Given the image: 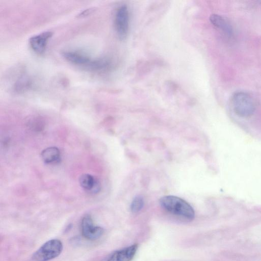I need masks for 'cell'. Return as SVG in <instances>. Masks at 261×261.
<instances>
[{
    "label": "cell",
    "mask_w": 261,
    "mask_h": 261,
    "mask_svg": "<svg viewBox=\"0 0 261 261\" xmlns=\"http://www.w3.org/2000/svg\"><path fill=\"white\" fill-rule=\"evenodd\" d=\"M161 206L168 212L189 220L195 217L193 207L185 200L172 195L165 196L160 199Z\"/></svg>",
    "instance_id": "1"
},
{
    "label": "cell",
    "mask_w": 261,
    "mask_h": 261,
    "mask_svg": "<svg viewBox=\"0 0 261 261\" xmlns=\"http://www.w3.org/2000/svg\"><path fill=\"white\" fill-rule=\"evenodd\" d=\"M231 105L234 113L241 117H250L255 110V103L251 96L242 91L237 92L233 94Z\"/></svg>",
    "instance_id": "2"
},
{
    "label": "cell",
    "mask_w": 261,
    "mask_h": 261,
    "mask_svg": "<svg viewBox=\"0 0 261 261\" xmlns=\"http://www.w3.org/2000/svg\"><path fill=\"white\" fill-rule=\"evenodd\" d=\"M63 249L62 242L51 239L44 243L32 255L35 261H48L60 255Z\"/></svg>",
    "instance_id": "3"
},
{
    "label": "cell",
    "mask_w": 261,
    "mask_h": 261,
    "mask_svg": "<svg viewBox=\"0 0 261 261\" xmlns=\"http://www.w3.org/2000/svg\"><path fill=\"white\" fill-rule=\"evenodd\" d=\"M62 55L66 60L75 65L96 71L98 69L99 58L93 59L82 53L70 50L62 52Z\"/></svg>",
    "instance_id": "4"
},
{
    "label": "cell",
    "mask_w": 261,
    "mask_h": 261,
    "mask_svg": "<svg viewBox=\"0 0 261 261\" xmlns=\"http://www.w3.org/2000/svg\"><path fill=\"white\" fill-rule=\"evenodd\" d=\"M129 15L127 8L125 5L120 6L116 11L114 25L118 37L121 40L125 39L128 31Z\"/></svg>",
    "instance_id": "5"
},
{
    "label": "cell",
    "mask_w": 261,
    "mask_h": 261,
    "mask_svg": "<svg viewBox=\"0 0 261 261\" xmlns=\"http://www.w3.org/2000/svg\"><path fill=\"white\" fill-rule=\"evenodd\" d=\"M82 236L87 240H95L100 238L104 233V229L100 226L95 225L90 215H87L81 222Z\"/></svg>",
    "instance_id": "6"
},
{
    "label": "cell",
    "mask_w": 261,
    "mask_h": 261,
    "mask_svg": "<svg viewBox=\"0 0 261 261\" xmlns=\"http://www.w3.org/2000/svg\"><path fill=\"white\" fill-rule=\"evenodd\" d=\"M138 248V244H135L116 250L106 256L102 261H131L136 255Z\"/></svg>",
    "instance_id": "7"
},
{
    "label": "cell",
    "mask_w": 261,
    "mask_h": 261,
    "mask_svg": "<svg viewBox=\"0 0 261 261\" xmlns=\"http://www.w3.org/2000/svg\"><path fill=\"white\" fill-rule=\"evenodd\" d=\"M52 35V32L45 31L32 36L29 41L31 48L36 54H43L45 51L47 42Z\"/></svg>",
    "instance_id": "8"
},
{
    "label": "cell",
    "mask_w": 261,
    "mask_h": 261,
    "mask_svg": "<svg viewBox=\"0 0 261 261\" xmlns=\"http://www.w3.org/2000/svg\"><path fill=\"white\" fill-rule=\"evenodd\" d=\"M211 23L225 35L230 36L232 34V27L230 23L224 17L218 14H213L210 16Z\"/></svg>",
    "instance_id": "9"
},
{
    "label": "cell",
    "mask_w": 261,
    "mask_h": 261,
    "mask_svg": "<svg viewBox=\"0 0 261 261\" xmlns=\"http://www.w3.org/2000/svg\"><path fill=\"white\" fill-rule=\"evenodd\" d=\"M60 151L56 147H50L44 149L41 152L43 161L46 163L57 162L60 158Z\"/></svg>",
    "instance_id": "10"
},
{
    "label": "cell",
    "mask_w": 261,
    "mask_h": 261,
    "mask_svg": "<svg viewBox=\"0 0 261 261\" xmlns=\"http://www.w3.org/2000/svg\"><path fill=\"white\" fill-rule=\"evenodd\" d=\"M32 86L31 79L27 75H22L15 83L14 90L17 93H23L29 90Z\"/></svg>",
    "instance_id": "11"
},
{
    "label": "cell",
    "mask_w": 261,
    "mask_h": 261,
    "mask_svg": "<svg viewBox=\"0 0 261 261\" xmlns=\"http://www.w3.org/2000/svg\"><path fill=\"white\" fill-rule=\"evenodd\" d=\"M79 181L81 187L87 190L93 189L95 185H97V182H95L94 177L89 174H84L81 175Z\"/></svg>",
    "instance_id": "12"
},
{
    "label": "cell",
    "mask_w": 261,
    "mask_h": 261,
    "mask_svg": "<svg viewBox=\"0 0 261 261\" xmlns=\"http://www.w3.org/2000/svg\"><path fill=\"white\" fill-rule=\"evenodd\" d=\"M144 199L141 196H137L134 198L131 204L130 210L133 213H137L139 212L143 207Z\"/></svg>",
    "instance_id": "13"
},
{
    "label": "cell",
    "mask_w": 261,
    "mask_h": 261,
    "mask_svg": "<svg viewBox=\"0 0 261 261\" xmlns=\"http://www.w3.org/2000/svg\"><path fill=\"white\" fill-rule=\"evenodd\" d=\"M92 11V10L91 9H87V10L82 12L80 14V16H85V15H87L89 13V12L90 13Z\"/></svg>",
    "instance_id": "14"
}]
</instances>
